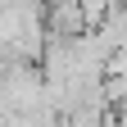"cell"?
<instances>
[{
	"label": "cell",
	"instance_id": "obj_1",
	"mask_svg": "<svg viewBox=\"0 0 127 127\" xmlns=\"http://www.w3.org/2000/svg\"><path fill=\"white\" fill-rule=\"evenodd\" d=\"M109 9H114V0H77V14H82V27H86V32L100 27Z\"/></svg>",
	"mask_w": 127,
	"mask_h": 127
}]
</instances>
